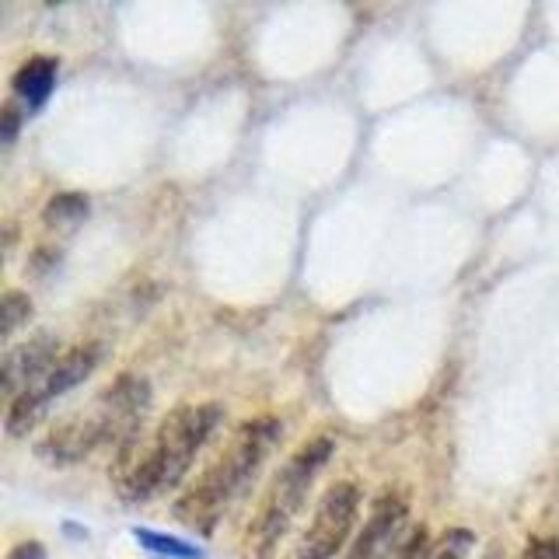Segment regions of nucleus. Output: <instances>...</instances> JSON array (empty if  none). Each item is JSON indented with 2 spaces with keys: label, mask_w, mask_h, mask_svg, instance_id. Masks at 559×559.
I'll return each instance as SVG.
<instances>
[{
  "label": "nucleus",
  "mask_w": 559,
  "mask_h": 559,
  "mask_svg": "<svg viewBox=\"0 0 559 559\" xmlns=\"http://www.w3.org/2000/svg\"><path fill=\"white\" fill-rule=\"evenodd\" d=\"M221 419L224 409L217 402H203V406H182L168 413L151 437H130L116 451L112 465V483L119 497L140 503L179 486Z\"/></svg>",
  "instance_id": "f257e3e1"
},
{
  "label": "nucleus",
  "mask_w": 559,
  "mask_h": 559,
  "mask_svg": "<svg viewBox=\"0 0 559 559\" xmlns=\"http://www.w3.org/2000/svg\"><path fill=\"white\" fill-rule=\"evenodd\" d=\"M147 406H151L147 381L136 374H122L92 402V406L60 419V424L39 441V454L52 465H74L105 444H112L119 451L130 437L140 433V427H144Z\"/></svg>",
  "instance_id": "f03ea898"
},
{
  "label": "nucleus",
  "mask_w": 559,
  "mask_h": 559,
  "mask_svg": "<svg viewBox=\"0 0 559 559\" xmlns=\"http://www.w3.org/2000/svg\"><path fill=\"white\" fill-rule=\"evenodd\" d=\"M276 441H280V419L259 416L252 424H245L217 459L203 468V476L186 489L182 500L175 503V518L197 532L214 528L224 507L255 476Z\"/></svg>",
  "instance_id": "7ed1b4c3"
},
{
  "label": "nucleus",
  "mask_w": 559,
  "mask_h": 559,
  "mask_svg": "<svg viewBox=\"0 0 559 559\" xmlns=\"http://www.w3.org/2000/svg\"><path fill=\"white\" fill-rule=\"evenodd\" d=\"M332 448H336L332 437H314V441L297 448L287 459V465L276 472V479L270 483L259 514L249 528V549L255 556H270L276 542L284 538V532L294 524V518L301 514L308 489H311L314 476L322 472V465L329 462Z\"/></svg>",
  "instance_id": "20e7f679"
},
{
  "label": "nucleus",
  "mask_w": 559,
  "mask_h": 559,
  "mask_svg": "<svg viewBox=\"0 0 559 559\" xmlns=\"http://www.w3.org/2000/svg\"><path fill=\"white\" fill-rule=\"evenodd\" d=\"M98 360H102V346H95V343H84V346H74V349H67V354H60L57 364H52L39 381H32L22 395L8 402V433L11 437L28 433L43 419L49 402L67 395L74 384H81L98 367Z\"/></svg>",
  "instance_id": "39448f33"
},
{
  "label": "nucleus",
  "mask_w": 559,
  "mask_h": 559,
  "mask_svg": "<svg viewBox=\"0 0 559 559\" xmlns=\"http://www.w3.org/2000/svg\"><path fill=\"white\" fill-rule=\"evenodd\" d=\"M360 511V489L354 483H336L325 489V497L314 507L308 532L301 535L297 559H336L346 546L354 521Z\"/></svg>",
  "instance_id": "423d86ee"
},
{
  "label": "nucleus",
  "mask_w": 559,
  "mask_h": 559,
  "mask_svg": "<svg viewBox=\"0 0 559 559\" xmlns=\"http://www.w3.org/2000/svg\"><path fill=\"white\" fill-rule=\"evenodd\" d=\"M409 532L413 528H406V500L395 493H384L374 503L371 518H367L364 532L357 535L346 559H392Z\"/></svg>",
  "instance_id": "0eeeda50"
},
{
  "label": "nucleus",
  "mask_w": 559,
  "mask_h": 559,
  "mask_svg": "<svg viewBox=\"0 0 559 559\" xmlns=\"http://www.w3.org/2000/svg\"><path fill=\"white\" fill-rule=\"evenodd\" d=\"M60 357V340L49 336V332H39L35 340L14 346L4 354V364H0V374H4V392L8 399H17L32 381H39L52 364Z\"/></svg>",
  "instance_id": "6e6552de"
},
{
  "label": "nucleus",
  "mask_w": 559,
  "mask_h": 559,
  "mask_svg": "<svg viewBox=\"0 0 559 559\" xmlns=\"http://www.w3.org/2000/svg\"><path fill=\"white\" fill-rule=\"evenodd\" d=\"M57 60L52 57H35L28 60L22 70L14 74V95L22 98L28 109H39V105L52 95V87H57Z\"/></svg>",
  "instance_id": "1a4fd4ad"
},
{
  "label": "nucleus",
  "mask_w": 559,
  "mask_h": 559,
  "mask_svg": "<svg viewBox=\"0 0 559 559\" xmlns=\"http://www.w3.org/2000/svg\"><path fill=\"white\" fill-rule=\"evenodd\" d=\"M87 197H81V192H60V197H52L43 210V221L46 227H52V231H74L78 224H84L87 217Z\"/></svg>",
  "instance_id": "9d476101"
},
{
  "label": "nucleus",
  "mask_w": 559,
  "mask_h": 559,
  "mask_svg": "<svg viewBox=\"0 0 559 559\" xmlns=\"http://www.w3.org/2000/svg\"><path fill=\"white\" fill-rule=\"evenodd\" d=\"M133 538L154 556H168V559H203V549L192 546L186 538H175L165 532H154V528H133Z\"/></svg>",
  "instance_id": "9b49d317"
},
{
  "label": "nucleus",
  "mask_w": 559,
  "mask_h": 559,
  "mask_svg": "<svg viewBox=\"0 0 559 559\" xmlns=\"http://www.w3.org/2000/svg\"><path fill=\"white\" fill-rule=\"evenodd\" d=\"M28 314H32L28 294H22V290H4V297H0V336H14L17 325L28 322Z\"/></svg>",
  "instance_id": "f8f14e48"
},
{
  "label": "nucleus",
  "mask_w": 559,
  "mask_h": 559,
  "mask_svg": "<svg viewBox=\"0 0 559 559\" xmlns=\"http://www.w3.org/2000/svg\"><path fill=\"white\" fill-rule=\"evenodd\" d=\"M17 122H22V112L14 109V102H8L4 112H0V140H4V144H11V140H14Z\"/></svg>",
  "instance_id": "ddd939ff"
},
{
  "label": "nucleus",
  "mask_w": 559,
  "mask_h": 559,
  "mask_svg": "<svg viewBox=\"0 0 559 559\" xmlns=\"http://www.w3.org/2000/svg\"><path fill=\"white\" fill-rule=\"evenodd\" d=\"M524 559H559V542L556 538H535L528 549H524Z\"/></svg>",
  "instance_id": "4468645a"
},
{
  "label": "nucleus",
  "mask_w": 559,
  "mask_h": 559,
  "mask_svg": "<svg viewBox=\"0 0 559 559\" xmlns=\"http://www.w3.org/2000/svg\"><path fill=\"white\" fill-rule=\"evenodd\" d=\"M8 559H46V549L39 546V542H22V546H14L8 552Z\"/></svg>",
  "instance_id": "2eb2a0df"
}]
</instances>
